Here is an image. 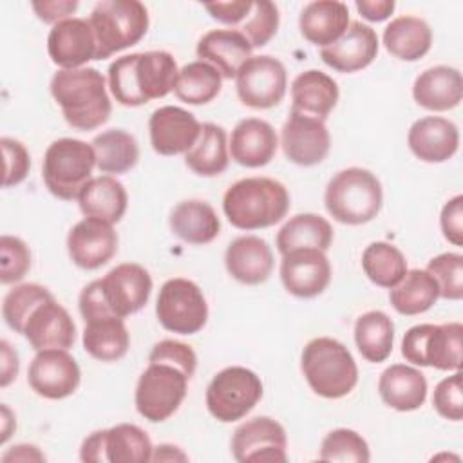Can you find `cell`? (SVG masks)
I'll list each match as a JSON object with an SVG mask.
<instances>
[{
	"label": "cell",
	"mask_w": 463,
	"mask_h": 463,
	"mask_svg": "<svg viewBox=\"0 0 463 463\" xmlns=\"http://www.w3.org/2000/svg\"><path fill=\"white\" fill-rule=\"evenodd\" d=\"M177 76L179 69L170 52H134L110 63L109 87L119 105L139 107L172 92Z\"/></svg>",
	"instance_id": "obj_1"
},
{
	"label": "cell",
	"mask_w": 463,
	"mask_h": 463,
	"mask_svg": "<svg viewBox=\"0 0 463 463\" xmlns=\"http://www.w3.org/2000/svg\"><path fill=\"white\" fill-rule=\"evenodd\" d=\"M51 94L65 121L76 130H94L110 118L112 105L98 69H60L51 80Z\"/></svg>",
	"instance_id": "obj_2"
},
{
	"label": "cell",
	"mask_w": 463,
	"mask_h": 463,
	"mask_svg": "<svg viewBox=\"0 0 463 463\" xmlns=\"http://www.w3.org/2000/svg\"><path fill=\"white\" fill-rule=\"evenodd\" d=\"M289 210V194L271 177H246L233 183L222 197V212L239 230H260L280 222Z\"/></svg>",
	"instance_id": "obj_3"
},
{
	"label": "cell",
	"mask_w": 463,
	"mask_h": 463,
	"mask_svg": "<svg viewBox=\"0 0 463 463\" xmlns=\"http://www.w3.org/2000/svg\"><path fill=\"white\" fill-rule=\"evenodd\" d=\"M300 369L311 391L322 398L347 396L358 382V367L349 349L329 336H318L306 344Z\"/></svg>",
	"instance_id": "obj_4"
},
{
	"label": "cell",
	"mask_w": 463,
	"mask_h": 463,
	"mask_svg": "<svg viewBox=\"0 0 463 463\" xmlns=\"http://www.w3.org/2000/svg\"><path fill=\"white\" fill-rule=\"evenodd\" d=\"M383 190L378 177L358 166H351L335 174L324 194L327 213L349 226H358L373 221L382 208Z\"/></svg>",
	"instance_id": "obj_5"
},
{
	"label": "cell",
	"mask_w": 463,
	"mask_h": 463,
	"mask_svg": "<svg viewBox=\"0 0 463 463\" xmlns=\"http://www.w3.org/2000/svg\"><path fill=\"white\" fill-rule=\"evenodd\" d=\"M96 166V152L90 143L72 137L52 141L43 156L42 177L47 190L61 199H78L83 186L92 179Z\"/></svg>",
	"instance_id": "obj_6"
},
{
	"label": "cell",
	"mask_w": 463,
	"mask_h": 463,
	"mask_svg": "<svg viewBox=\"0 0 463 463\" xmlns=\"http://www.w3.org/2000/svg\"><path fill=\"white\" fill-rule=\"evenodd\" d=\"M98 42V60L136 45L148 31V11L137 0L98 2L89 16Z\"/></svg>",
	"instance_id": "obj_7"
},
{
	"label": "cell",
	"mask_w": 463,
	"mask_h": 463,
	"mask_svg": "<svg viewBox=\"0 0 463 463\" xmlns=\"http://www.w3.org/2000/svg\"><path fill=\"white\" fill-rule=\"evenodd\" d=\"M463 326L449 324H418L412 326L402 340V354L407 362L439 371L461 369Z\"/></svg>",
	"instance_id": "obj_8"
},
{
	"label": "cell",
	"mask_w": 463,
	"mask_h": 463,
	"mask_svg": "<svg viewBox=\"0 0 463 463\" xmlns=\"http://www.w3.org/2000/svg\"><path fill=\"white\" fill-rule=\"evenodd\" d=\"M188 374L166 362H148L136 385V409L152 421L168 420L183 403L188 391Z\"/></svg>",
	"instance_id": "obj_9"
},
{
	"label": "cell",
	"mask_w": 463,
	"mask_h": 463,
	"mask_svg": "<svg viewBox=\"0 0 463 463\" xmlns=\"http://www.w3.org/2000/svg\"><path fill=\"white\" fill-rule=\"evenodd\" d=\"M262 398L260 378L246 367L232 365L219 371L206 387L208 412L222 421L242 420Z\"/></svg>",
	"instance_id": "obj_10"
},
{
	"label": "cell",
	"mask_w": 463,
	"mask_h": 463,
	"mask_svg": "<svg viewBox=\"0 0 463 463\" xmlns=\"http://www.w3.org/2000/svg\"><path fill=\"white\" fill-rule=\"evenodd\" d=\"M156 315L166 331L194 335L208 320V304L194 280L175 277L161 286L156 300Z\"/></svg>",
	"instance_id": "obj_11"
},
{
	"label": "cell",
	"mask_w": 463,
	"mask_h": 463,
	"mask_svg": "<svg viewBox=\"0 0 463 463\" xmlns=\"http://www.w3.org/2000/svg\"><path fill=\"white\" fill-rule=\"evenodd\" d=\"M152 441L134 423H119L87 436L80 449L85 463H146L152 461Z\"/></svg>",
	"instance_id": "obj_12"
},
{
	"label": "cell",
	"mask_w": 463,
	"mask_h": 463,
	"mask_svg": "<svg viewBox=\"0 0 463 463\" xmlns=\"http://www.w3.org/2000/svg\"><path fill=\"white\" fill-rule=\"evenodd\" d=\"M239 99L251 109H271L286 96L288 74L280 60L262 54L251 56L237 72Z\"/></svg>",
	"instance_id": "obj_13"
},
{
	"label": "cell",
	"mask_w": 463,
	"mask_h": 463,
	"mask_svg": "<svg viewBox=\"0 0 463 463\" xmlns=\"http://www.w3.org/2000/svg\"><path fill=\"white\" fill-rule=\"evenodd\" d=\"M98 288L107 311L118 318H127L148 302L152 279L143 266L123 262L112 268L103 279H98Z\"/></svg>",
	"instance_id": "obj_14"
},
{
	"label": "cell",
	"mask_w": 463,
	"mask_h": 463,
	"mask_svg": "<svg viewBox=\"0 0 463 463\" xmlns=\"http://www.w3.org/2000/svg\"><path fill=\"white\" fill-rule=\"evenodd\" d=\"M286 447L284 427L268 416L244 421L232 436V454L239 463H284Z\"/></svg>",
	"instance_id": "obj_15"
},
{
	"label": "cell",
	"mask_w": 463,
	"mask_h": 463,
	"mask_svg": "<svg viewBox=\"0 0 463 463\" xmlns=\"http://www.w3.org/2000/svg\"><path fill=\"white\" fill-rule=\"evenodd\" d=\"M81 380V371L67 349H43L31 360L27 371L29 387L47 400L71 396Z\"/></svg>",
	"instance_id": "obj_16"
},
{
	"label": "cell",
	"mask_w": 463,
	"mask_h": 463,
	"mask_svg": "<svg viewBox=\"0 0 463 463\" xmlns=\"http://www.w3.org/2000/svg\"><path fill=\"white\" fill-rule=\"evenodd\" d=\"M280 145L291 163L315 166L329 154L331 136L324 121L291 110L280 130Z\"/></svg>",
	"instance_id": "obj_17"
},
{
	"label": "cell",
	"mask_w": 463,
	"mask_h": 463,
	"mask_svg": "<svg viewBox=\"0 0 463 463\" xmlns=\"http://www.w3.org/2000/svg\"><path fill=\"white\" fill-rule=\"evenodd\" d=\"M280 280L286 291L298 298L318 297L331 282V264L326 251L304 248L282 255Z\"/></svg>",
	"instance_id": "obj_18"
},
{
	"label": "cell",
	"mask_w": 463,
	"mask_h": 463,
	"mask_svg": "<svg viewBox=\"0 0 463 463\" xmlns=\"http://www.w3.org/2000/svg\"><path fill=\"white\" fill-rule=\"evenodd\" d=\"M201 127L197 118L181 107H159L148 119L150 145L159 156L186 154L195 145Z\"/></svg>",
	"instance_id": "obj_19"
},
{
	"label": "cell",
	"mask_w": 463,
	"mask_h": 463,
	"mask_svg": "<svg viewBox=\"0 0 463 463\" xmlns=\"http://www.w3.org/2000/svg\"><path fill=\"white\" fill-rule=\"evenodd\" d=\"M67 251L78 268L98 269L116 255L118 233L110 222L85 217L71 228L67 235Z\"/></svg>",
	"instance_id": "obj_20"
},
{
	"label": "cell",
	"mask_w": 463,
	"mask_h": 463,
	"mask_svg": "<svg viewBox=\"0 0 463 463\" xmlns=\"http://www.w3.org/2000/svg\"><path fill=\"white\" fill-rule=\"evenodd\" d=\"M47 52L61 69H80L98 60V42L85 18H67L52 25L47 36Z\"/></svg>",
	"instance_id": "obj_21"
},
{
	"label": "cell",
	"mask_w": 463,
	"mask_h": 463,
	"mask_svg": "<svg viewBox=\"0 0 463 463\" xmlns=\"http://www.w3.org/2000/svg\"><path fill=\"white\" fill-rule=\"evenodd\" d=\"M378 54V34L362 22H351L345 33L320 49L322 61L338 72H356L373 63Z\"/></svg>",
	"instance_id": "obj_22"
},
{
	"label": "cell",
	"mask_w": 463,
	"mask_h": 463,
	"mask_svg": "<svg viewBox=\"0 0 463 463\" xmlns=\"http://www.w3.org/2000/svg\"><path fill=\"white\" fill-rule=\"evenodd\" d=\"M24 336L36 351L69 349L76 340V324L67 309L52 297L33 311L25 324Z\"/></svg>",
	"instance_id": "obj_23"
},
{
	"label": "cell",
	"mask_w": 463,
	"mask_h": 463,
	"mask_svg": "<svg viewBox=\"0 0 463 463\" xmlns=\"http://www.w3.org/2000/svg\"><path fill=\"white\" fill-rule=\"evenodd\" d=\"M407 145L420 161L443 163L458 152L459 132L450 119L427 116L411 125Z\"/></svg>",
	"instance_id": "obj_24"
},
{
	"label": "cell",
	"mask_w": 463,
	"mask_h": 463,
	"mask_svg": "<svg viewBox=\"0 0 463 463\" xmlns=\"http://www.w3.org/2000/svg\"><path fill=\"white\" fill-rule=\"evenodd\" d=\"M277 146V132L268 121L259 118H246L241 119L232 130L228 150L237 165L246 168H259L275 157Z\"/></svg>",
	"instance_id": "obj_25"
},
{
	"label": "cell",
	"mask_w": 463,
	"mask_h": 463,
	"mask_svg": "<svg viewBox=\"0 0 463 463\" xmlns=\"http://www.w3.org/2000/svg\"><path fill=\"white\" fill-rule=\"evenodd\" d=\"M228 273L248 286L262 284L273 271V251L269 244L257 235H242L233 239L224 253Z\"/></svg>",
	"instance_id": "obj_26"
},
{
	"label": "cell",
	"mask_w": 463,
	"mask_h": 463,
	"mask_svg": "<svg viewBox=\"0 0 463 463\" xmlns=\"http://www.w3.org/2000/svg\"><path fill=\"white\" fill-rule=\"evenodd\" d=\"M253 47L237 29H213L197 42V56L215 67L222 78H235L239 69L251 58Z\"/></svg>",
	"instance_id": "obj_27"
},
{
	"label": "cell",
	"mask_w": 463,
	"mask_h": 463,
	"mask_svg": "<svg viewBox=\"0 0 463 463\" xmlns=\"http://www.w3.org/2000/svg\"><path fill=\"white\" fill-rule=\"evenodd\" d=\"M414 101L434 112L450 110L459 105L463 98L461 72L449 65H436L425 69L412 85Z\"/></svg>",
	"instance_id": "obj_28"
},
{
	"label": "cell",
	"mask_w": 463,
	"mask_h": 463,
	"mask_svg": "<svg viewBox=\"0 0 463 463\" xmlns=\"http://www.w3.org/2000/svg\"><path fill=\"white\" fill-rule=\"evenodd\" d=\"M336 81L317 69L300 72L291 83V110L324 121L338 101Z\"/></svg>",
	"instance_id": "obj_29"
},
{
	"label": "cell",
	"mask_w": 463,
	"mask_h": 463,
	"mask_svg": "<svg viewBox=\"0 0 463 463\" xmlns=\"http://www.w3.org/2000/svg\"><path fill=\"white\" fill-rule=\"evenodd\" d=\"M349 7L338 0L309 2L298 18L302 36L318 47L335 43L349 27Z\"/></svg>",
	"instance_id": "obj_30"
},
{
	"label": "cell",
	"mask_w": 463,
	"mask_h": 463,
	"mask_svg": "<svg viewBox=\"0 0 463 463\" xmlns=\"http://www.w3.org/2000/svg\"><path fill=\"white\" fill-rule=\"evenodd\" d=\"M378 392L391 409L400 412L416 411L427 398V380L411 365L392 364L380 374Z\"/></svg>",
	"instance_id": "obj_31"
},
{
	"label": "cell",
	"mask_w": 463,
	"mask_h": 463,
	"mask_svg": "<svg viewBox=\"0 0 463 463\" xmlns=\"http://www.w3.org/2000/svg\"><path fill=\"white\" fill-rule=\"evenodd\" d=\"M80 210L85 217L105 222H119L127 212L128 195L125 186L112 175L92 177L78 195Z\"/></svg>",
	"instance_id": "obj_32"
},
{
	"label": "cell",
	"mask_w": 463,
	"mask_h": 463,
	"mask_svg": "<svg viewBox=\"0 0 463 463\" xmlns=\"http://www.w3.org/2000/svg\"><path fill=\"white\" fill-rule=\"evenodd\" d=\"M170 230L188 244H208L221 232L215 210L199 199L181 201L170 212Z\"/></svg>",
	"instance_id": "obj_33"
},
{
	"label": "cell",
	"mask_w": 463,
	"mask_h": 463,
	"mask_svg": "<svg viewBox=\"0 0 463 463\" xmlns=\"http://www.w3.org/2000/svg\"><path fill=\"white\" fill-rule=\"evenodd\" d=\"M130 347L128 329L123 318L114 315L98 317L85 322L83 349L99 362H116Z\"/></svg>",
	"instance_id": "obj_34"
},
{
	"label": "cell",
	"mask_w": 463,
	"mask_h": 463,
	"mask_svg": "<svg viewBox=\"0 0 463 463\" xmlns=\"http://www.w3.org/2000/svg\"><path fill=\"white\" fill-rule=\"evenodd\" d=\"M383 45L398 60L416 61L423 58L432 45L429 24L418 16H398L383 29Z\"/></svg>",
	"instance_id": "obj_35"
},
{
	"label": "cell",
	"mask_w": 463,
	"mask_h": 463,
	"mask_svg": "<svg viewBox=\"0 0 463 463\" xmlns=\"http://www.w3.org/2000/svg\"><path fill=\"white\" fill-rule=\"evenodd\" d=\"M186 166L203 177H215L228 168L230 150L226 130L215 123H203L195 145L184 154Z\"/></svg>",
	"instance_id": "obj_36"
},
{
	"label": "cell",
	"mask_w": 463,
	"mask_h": 463,
	"mask_svg": "<svg viewBox=\"0 0 463 463\" xmlns=\"http://www.w3.org/2000/svg\"><path fill=\"white\" fill-rule=\"evenodd\" d=\"M333 242V228L327 219L317 213H298L291 217L277 233V250L286 255L295 250L315 248L329 250Z\"/></svg>",
	"instance_id": "obj_37"
},
{
	"label": "cell",
	"mask_w": 463,
	"mask_h": 463,
	"mask_svg": "<svg viewBox=\"0 0 463 463\" xmlns=\"http://www.w3.org/2000/svg\"><path fill=\"white\" fill-rule=\"evenodd\" d=\"M438 298V284L427 269H407L403 279L389 293L392 307L407 317L429 311Z\"/></svg>",
	"instance_id": "obj_38"
},
{
	"label": "cell",
	"mask_w": 463,
	"mask_h": 463,
	"mask_svg": "<svg viewBox=\"0 0 463 463\" xmlns=\"http://www.w3.org/2000/svg\"><path fill=\"white\" fill-rule=\"evenodd\" d=\"M96 166L103 174H125L136 166L139 146L132 134L121 128H110L92 139Z\"/></svg>",
	"instance_id": "obj_39"
},
{
	"label": "cell",
	"mask_w": 463,
	"mask_h": 463,
	"mask_svg": "<svg viewBox=\"0 0 463 463\" xmlns=\"http://www.w3.org/2000/svg\"><path fill=\"white\" fill-rule=\"evenodd\" d=\"M394 324L383 311H367L354 322V344L360 354L373 364L383 362L392 351Z\"/></svg>",
	"instance_id": "obj_40"
},
{
	"label": "cell",
	"mask_w": 463,
	"mask_h": 463,
	"mask_svg": "<svg viewBox=\"0 0 463 463\" xmlns=\"http://www.w3.org/2000/svg\"><path fill=\"white\" fill-rule=\"evenodd\" d=\"M222 87V76L210 63L197 60L186 63L177 76L175 96L188 105H206L217 98Z\"/></svg>",
	"instance_id": "obj_41"
},
{
	"label": "cell",
	"mask_w": 463,
	"mask_h": 463,
	"mask_svg": "<svg viewBox=\"0 0 463 463\" xmlns=\"http://www.w3.org/2000/svg\"><path fill=\"white\" fill-rule=\"evenodd\" d=\"M362 269L373 284L391 289L407 273V260L394 244L378 241L364 250Z\"/></svg>",
	"instance_id": "obj_42"
},
{
	"label": "cell",
	"mask_w": 463,
	"mask_h": 463,
	"mask_svg": "<svg viewBox=\"0 0 463 463\" xmlns=\"http://www.w3.org/2000/svg\"><path fill=\"white\" fill-rule=\"evenodd\" d=\"M52 298L51 291L40 284L29 282V284H20L14 286L5 297H4V304H2V317L5 320V324L24 335L25 324L29 320V317L33 315V311L43 304L45 300Z\"/></svg>",
	"instance_id": "obj_43"
},
{
	"label": "cell",
	"mask_w": 463,
	"mask_h": 463,
	"mask_svg": "<svg viewBox=\"0 0 463 463\" xmlns=\"http://www.w3.org/2000/svg\"><path fill=\"white\" fill-rule=\"evenodd\" d=\"M318 458L338 463H367L371 459L367 441L351 429H335L326 434Z\"/></svg>",
	"instance_id": "obj_44"
},
{
	"label": "cell",
	"mask_w": 463,
	"mask_h": 463,
	"mask_svg": "<svg viewBox=\"0 0 463 463\" xmlns=\"http://www.w3.org/2000/svg\"><path fill=\"white\" fill-rule=\"evenodd\" d=\"M427 271L438 284L441 298L461 300L463 298V255L447 251L432 257L427 264Z\"/></svg>",
	"instance_id": "obj_45"
},
{
	"label": "cell",
	"mask_w": 463,
	"mask_h": 463,
	"mask_svg": "<svg viewBox=\"0 0 463 463\" xmlns=\"http://www.w3.org/2000/svg\"><path fill=\"white\" fill-rule=\"evenodd\" d=\"M279 7L269 0L253 2L246 22L237 29L241 31L251 47H264L279 29Z\"/></svg>",
	"instance_id": "obj_46"
},
{
	"label": "cell",
	"mask_w": 463,
	"mask_h": 463,
	"mask_svg": "<svg viewBox=\"0 0 463 463\" xmlns=\"http://www.w3.org/2000/svg\"><path fill=\"white\" fill-rule=\"evenodd\" d=\"M31 268V251L20 237L2 235L0 239V282H20Z\"/></svg>",
	"instance_id": "obj_47"
},
{
	"label": "cell",
	"mask_w": 463,
	"mask_h": 463,
	"mask_svg": "<svg viewBox=\"0 0 463 463\" xmlns=\"http://www.w3.org/2000/svg\"><path fill=\"white\" fill-rule=\"evenodd\" d=\"M432 405L436 412L450 421L463 418V394H461V371L443 378L432 394Z\"/></svg>",
	"instance_id": "obj_48"
},
{
	"label": "cell",
	"mask_w": 463,
	"mask_h": 463,
	"mask_svg": "<svg viewBox=\"0 0 463 463\" xmlns=\"http://www.w3.org/2000/svg\"><path fill=\"white\" fill-rule=\"evenodd\" d=\"M2 145V154H4V188L14 186L18 183H22L31 168V157L27 148L13 139V137H2L0 139Z\"/></svg>",
	"instance_id": "obj_49"
},
{
	"label": "cell",
	"mask_w": 463,
	"mask_h": 463,
	"mask_svg": "<svg viewBox=\"0 0 463 463\" xmlns=\"http://www.w3.org/2000/svg\"><path fill=\"white\" fill-rule=\"evenodd\" d=\"M148 362L172 364V365L179 367L181 371H184L188 374V378H192L195 373V367H197V354L188 344L166 338V340L157 342L152 347V351L148 354Z\"/></svg>",
	"instance_id": "obj_50"
},
{
	"label": "cell",
	"mask_w": 463,
	"mask_h": 463,
	"mask_svg": "<svg viewBox=\"0 0 463 463\" xmlns=\"http://www.w3.org/2000/svg\"><path fill=\"white\" fill-rule=\"evenodd\" d=\"M439 226L443 237L454 246L463 244V195H454L449 199L441 210Z\"/></svg>",
	"instance_id": "obj_51"
},
{
	"label": "cell",
	"mask_w": 463,
	"mask_h": 463,
	"mask_svg": "<svg viewBox=\"0 0 463 463\" xmlns=\"http://www.w3.org/2000/svg\"><path fill=\"white\" fill-rule=\"evenodd\" d=\"M253 7V2L250 0H235V2H215V4H204V9L210 13V16L221 24L226 25H237L250 14Z\"/></svg>",
	"instance_id": "obj_52"
},
{
	"label": "cell",
	"mask_w": 463,
	"mask_h": 463,
	"mask_svg": "<svg viewBox=\"0 0 463 463\" xmlns=\"http://www.w3.org/2000/svg\"><path fill=\"white\" fill-rule=\"evenodd\" d=\"M36 16L45 24H58L61 20L71 18V14L78 9L76 0H52V2H33L31 4Z\"/></svg>",
	"instance_id": "obj_53"
},
{
	"label": "cell",
	"mask_w": 463,
	"mask_h": 463,
	"mask_svg": "<svg viewBox=\"0 0 463 463\" xmlns=\"http://www.w3.org/2000/svg\"><path fill=\"white\" fill-rule=\"evenodd\" d=\"M354 5L362 18L369 22H382L389 18L396 7L394 0H358Z\"/></svg>",
	"instance_id": "obj_54"
},
{
	"label": "cell",
	"mask_w": 463,
	"mask_h": 463,
	"mask_svg": "<svg viewBox=\"0 0 463 463\" xmlns=\"http://www.w3.org/2000/svg\"><path fill=\"white\" fill-rule=\"evenodd\" d=\"M0 351H2V374H0V385L7 387L18 374V354L11 347L7 340H0Z\"/></svg>",
	"instance_id": "obj_55"
},
{
	"label": "cell",
	"mask_w": 463,
	"mask_h": 463,
	"mask_svg": "<svg viewBox=\"0 0 463 463\" xmlns=\"http://www.w3.org/2000/svg\"><path fill=\"white\" fill-rule=\"evenodd\" d=\"M2 461L4 463H9V461H45V456L38 450V447L22 443V445H16L11 450H7L2 456Z\"/></svg>",
	"instance_id": "obj_56"
},
{
	"label": "cell",
	"mask_w": 463,
	"mask_h": 463,
	"mask_svg": "<svg viewBox=\"0 0 463 463\" xmlns=\"http://www.w3.org/2000/svg\"><path fill=\"white\" fill-rule=\"evenodd\" d=\"M174 459H181L184 461L186 456L174 445H159L154 449L152 452V461H174Z\"/></svg>",
	"instance_id": "obj_57"
},
{
	"label": "cell",
	"mask_w": 463,
	"mask_h": 463,
	"mask_svg": "<svg viewBox=\"0 0 463 463\" xmlns=\"http://www.w3.org/2000/svg\"><path fill=\"white\" fill-rule=\"evenodd\" d=\"M9 423H14V420L11 418V411H9V407L4 403V405H2V438H0V441H2V443H5V441H7V438L11 436Z\"/></svg>",
	"instance_id": "obj_58"
}]
</instances>
